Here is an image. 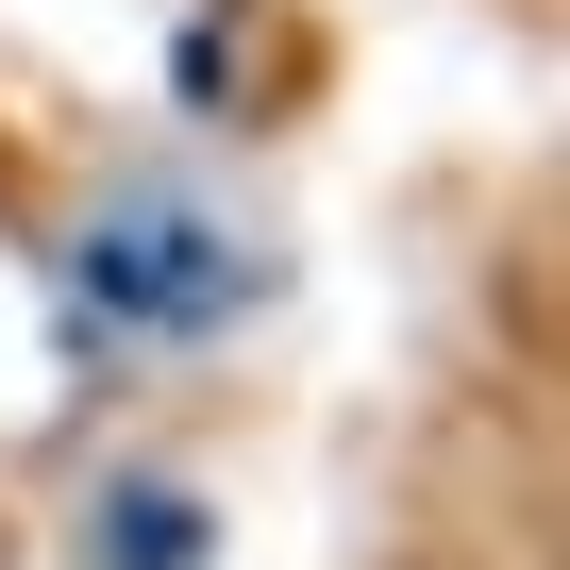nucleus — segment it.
<instances>
[{
	"label": "nucleus",
	"instance_id": "2",
	"mask_svg": "<svg viewBox=\"0 0 570 570\" xmlns=\"http://www.w3.org/2000/svg\"><path fill=\"white\" fill-rule=\"evenodd\" d=\"M101 520H118L101 570H185V553H202V503H185V487H118Z\"/></svg>",
	"mask_w": 570,
	"mask_h": 570
},
{
	"label": "nucleus",
	"instance_id": "1",
	"mask_svg": "<svg viewBox=\"0 0 570 570\" xmlns=\"http://www.w3.org/2000/svg\"><path fill=\"white\" fill-rule=\"evenodd\" d=\"M85 303H101V320H151V336H202V320L252 303V252H235L202 202H118V218L85 235Z\"/></svg>",
	"mask_w": 570,
	"mask_h": 570
}]
</instances>
